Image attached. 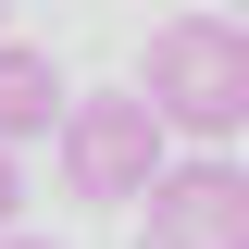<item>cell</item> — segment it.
Segmentation results:
<instances>
[{
    "label": "cell",
    "mask_w": 249,
    "mask_h": 249,
    "mask_svg": "<svg viewBox=\"0 0 249 249\" xmlns=\"http://www.w3.org/2000/svg\"><path fill=\"white\" fill-rule=\"evenodd\" d=\"M0 249H50V237H0Z\"/></svg>",
    "instance_id": "6"
},
{
    "label": "cell",
    "mask_w": 249,
    "mask_h": 249,
    "mask_svg": "<svg viewBox=\"0 0 249 249\" xmlns=\"http://www.w3.org/2000/svg\"><path fill=\"white\" fill-rule=\"evenodd\" d=\"M237 25H249V13H237Z\"/></svg>",
    "instance_id": "7"
},
{
    "label": "cell",
    "mask_w": 249,
    "mask_h": 249,
    "mask_svg": "<svg viewBox=\"0 0 249 249\" xmlns=\"http://www.w3.org/2000/svg\"><path fill=\"white\" fill-rule=\"evenodd\" d=\"M137 88H150V112L175 124V137L224 150V137L249 124V25H224V13H175V25H150Z\"/></svg>",
    "instance_id": "1"
},
{
    "label": "cell",
    "mask_w": 249,
    "mask_h": 249,
    "mask_svg": "<svg viewBox=\"0 0 249 249\" xmlns=\"http://www.w3.org/2000/svg\"><path fill=\"white\" fill-rule=\"evenodd\" d=\"M62 187L88 199V212H124V199H150V175L175 162V124L150 112V88H100V100H62Z\"/></svg>",
    "instance_id": "2"
},
{
    "label": "cell",
    "mask_w": 249,
    "mask_h": 249,
    "mask_svg": "<svg viewBox=\"0 0 249 249\" xmlns=\"http://www.w3.org/2000/svg\"><path fill=\"white\" fill-rule=\"evenodd\" d=\"M13 199H25V162L0 150V237H13Z\"/></svg>",
    "instance_id": "5"
},
{
    "label": "cell",
    "mask_w": 249,
    "mask_h": 249,
    "mask_svg": "<svg viewBox=\"0 0 249 249\" xmlns=\"http://www.w3.org/2000/svg\"><path fill=\"white\" fill-rule=\"evenodd\" d=\"M137 249H249V162H224V150L162 162L137 199Z\"/></svg>",
    "instance_id": "3"
},
{
    "label": "cell",
    "mask_w": 249,
    "mask_h": 249,
    "mask_svg": "<svg viewBox=\"0 0 249 249\" xmlns=\"http://www.w3.org/2000/svg\"><path fill=\"white\" fill-rule=\"evenodd\" d=\"M62 62L37 50V37H0V150H25V137H50L62 124Z\"/></svg>",
    "instance_id": "4"
}]
</instances>
